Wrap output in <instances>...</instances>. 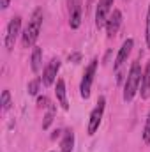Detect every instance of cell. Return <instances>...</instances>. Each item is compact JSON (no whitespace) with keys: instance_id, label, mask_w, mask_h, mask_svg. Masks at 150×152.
I'll return each instance as SVG.
<instances>
[{"instance_id":"10","label":"cell","mask_w":150,"mask_h":152,"mask_svg":"<svg viewBox=\"0 0 150 152\" xmlns=\"http://www.w3.org/2000/svg\"><path fill=\"white\" fill-rule=\"evenodd\" d=\"M81 25V0H69V27L76 30Z\"/></svg>"},{"instance_id":"5","label":"cell","mask_w":150,"mask_h":152,"mask_svg":"<svg viewBox=\"0 0 150 152\" xmlns=\"http://www.w3.org/2000/svg\"><path fill=\"white\" fill-rule=\"evenodd\" d=\"M20 34H21V16H12L11 21L7 23L5 39H4V44H5L7 51H11L14 48V42H16V39L20 37Z\"/></svg>"},{"instance_id":"3","label":"cell","mask_w":150,"mask_h":152,"mask_svg":"<svg viewBox=\"0 0 150 152\" xmlns=\"http://www.w3.org/2000/svg\"><path fill=\"white\" fill-rule=\"evenodd\" d=\"M97 66H99V60L97 58H92L90 64L85 67V73H83L81 83H79V96L83 99H88L90 97V90H92V83H94L95 73H97Z\"/></svg>"},{"instance_id":"9","label":"cell","mask_w":150,"mask_h":152,"mask_svg":"<svg viewBox=\"0 0 150 152\" xmlns=\"http://www.w3.org/2000/svg\"><path fill=\"white\" fill-rule=\"evenodd\" d=\"M120 25H122V11L113 9L110 18H108V21H106V25H104L106 27V36L110 39L115 37L118 34V30H120Z\"/></svg>"},{"instance_id":"12","label":"cell","mask_w":150,"mask_h":152,"mask_svg":"<svg viewBox=\"0 0 150 152\" xmlns=\"http://www.w3.org/2000/svg\"><path fill=\"white\" fill-rule=\"evenodd\" d=\"M140 96L141 99H149L150 97V62L143 69V78H141V85H140Z\"/></svg>"},{"instance_id":"19","label":"cell","mask_w":150,"mask_h":152,"mask_svg":"<svg viewBox=\"0 0 150 152\" xmlns=\"http://www.w3.org/2000/svg\"><path fill=\"white\" fill-rule=\"evenodd\" d=\"M145 41H147V48L150 50V4L147 9V27H145Z\"/></svg>"},{"instance_id":"20","label":"cell","mask_w":150,"mask_h":152,"mask_svg":"<svg viewBox=\"0 0 150 152\" xmlns=\"http://www.w3.org/2000/svg\"><path fill=\"white\" fill-rule=\"evenodd\" d=\"M37 104L41 106V108H48V106L51 104V101H50L46 96H39L37 97Z\"/></svg>"},{"instance_id":"11","label":"cell","mask_w":150,"mask_h":152,"mask_svg":"<svg viewBox=\"0 0 150 152\" xmlns=\"http://www.w3.org/2000/svg\"><path fill=\"white\" fill-rule=\"evenodd\" d=\"M55 96H57V101L58 104L62 106V110H69V99H67V88H66V81L62 78L57 80V85H55Z\"/></svg>"},{"instance_id":"2","label":"cell","mask_w":150,"mask_h":152,"mask_svg":"<svg viewBox=\"0 0 150 152\" xmlns=\"http://www.w3.org/2000/svg\"><path fill=\"white\" fill-rule=\"evenodd\" d=\"M141 78H143V71H141V64L140 60H134L129 67V73L125 78V85H124V101L131 103L134 99V96L140 92V85H141Z\"/></svg>"},{"instance_id":"1","label":"cell","mask_w":150,"mask_h":152,"mask_svg":"<svg viewBox=\"0 0 150 152\" xmlns=\"http://www.w3.org/2000/svg\"><path fill=\"white\" fill-rule=\"evenodd\" d=\"M42 20H44V14H42V9H34L30 20H28V25L25 27L23 34H21V44L23 48H34L36 46V41L39 39L41 34V28H42Z\"/></svg>"},{"instance_id":"14","label":"cell","mask_w":150,"mask_h":152,"mask_svg":"<svg viewBox=\"0 0 150 152\" xmlns=\"http://www.w3.org/2000/svg\"><path fill=\"white\" fill-rule=\"evenodd\" d=\"M30 67H32V73H39L42 69V50L39 46H34V50H32Z\"/></svg>"},{"instance_id":"21","label":"cell","mask_w":150,"mask_h":152,"mask_svg":"<svg viewBox=\"0 0 150 152\" xmlns=\"http://www.w3.org/2000/svg\"><path fill=\"white\" fill-rule=\"evenodd\" d=\"M79 58H81V55H79V53H74V55H69V60H71V62H78Z\"/></svg>"},{"instance_id":"15","label":"cell","mask_w":150,"mask_h":152,"mask_svg":"<svg viewBox=\"0 0 150 152\" xmlns=\"http://www.w3.org/2000/svg\"><path fill=\"white\" fill-rule=\"evenodd\" d=\"M55 112H57V106L51 103L50 106H48V112L44 115V122H42V129H48L50 127V124L53 122V117H55Z\"/></svg>"},{"instance_id":"8","label":"cell","mask_w":150,"mask_h":152,"mask_svg":"<svg viewBox=\"0 0 150 152\" xmlns=\"http://www.w3.org/2000/svg\"><path fill=\"white\" fill-rule=\"evenodd\" d=\"M58 69H60V60L58 58H51L46 67L42 69V85L44 87H51L55 81H57V75H58Z\"/></svg>"},{"instance_id":"18","label":"cell","mask_w":150,"mask_h":152,"mask_svg":"<svg viewBox=\"0 0 150 152\" xmlns=\"http://www.w3.org/2000/svg\"><path fill=\"white\" fill-rule=\"evenodd\" d=\"M143 142L150 145V112L147 113V118H145V126H143Z\"/></svg>"},{"instance_id":"22","label":"cell","mask_w":150,"mask_h":152,"mask_svg":"<svg viewBox=\"0 0 150 152\" xmlns=\"http://www.w3.org/2000/svg\"><path fill=\"white\" fill-rule=\"evenodd\" d=\"M9 2L11 0H2V9H7L9 7Z\"/></svg>"},{"instance_id":"7","label":"cell","mask_w":150,"mask_h":152,"mask_svg":"<svg viewBox=\"0 0 150 152\" xmlns=\"http://www.w3.org/2000/svg\"><path fill=\"white\" fill-rule=\"evenodd\" d=\"M113 11V0H99L97 7H95V27L103 28L110 18Z\"/></svg>"},{"instance_id":"13","label":"cell","mask_w":150,"mask_h":152,"mask_svg":"<svg viewBox=\"0 0 150 152\" xmlns=\"http://www.w3.org/2000/svg\"><path fill=\"white\" fill-rule=\"evenodd\" d=\"M73 149H74V133L73 129H66L60 142V152H73Z\"/></svg>"},{"instance_id":"16","label":"cell","mask_w":150,"mask_h":152,"mask_svg":"<svg viewBox=\"0 0 150 152\" xmlns=\"http://www.w3.org/2000/svg\"><path fill=\"white\" fill-rule=\"evenodd\" d=\"M0 104H2V113H5V112L11 110L12 101H11V92H9V90H4V92H2V101H0Z\"/></svg>"},{"instance_id":"4","label":"cell","mask_w":150,"mask_h":152,"mask_svg":"<svg viewBox=\"0 0 150 152\" xmlns=\"http://www.w3.org/2000/svg\"><path fill=\"white\" fill-rule=\"evenodd\" d=\"M104 108H106V97L101 96L97 104L94 106V110L90 112V117H88V124H87V133L88 136H94L103 122V115H104Z\"/></svg>"},{"instance_id":"6","label":"cell","mask_w":150,"mask_h":152,"mask_svg":"<svg viewBox=\"0 0 150 152\" xmlns=\"http://www.w3.org/2000/svg\"><path fill=\"white\" fill-rule=\"evenodd\" d=\"M133 48H134V39H133V37L125 39V41L122 42V46H120V50H118V53H117V57H115V66H113V69H115V73H117V75L120 73L122 66L127 62V58H129V55H131Z\"/></svg>"},{"instance_id":"17","label":"cell","mask_w":150,"mask_h":152,"mask_svg":"<svg viewBox=\"0 0 150 152\" xmlns=\"http://www.w3.org/2000/svg\"><path fill=\"white\" fill-rule=\"evenodd\" d=\"M41 83H42V80H39V78L32 80V81H28V85H27V90H28V94H30V96H37Z\"/></svg>"}]
</instances>
